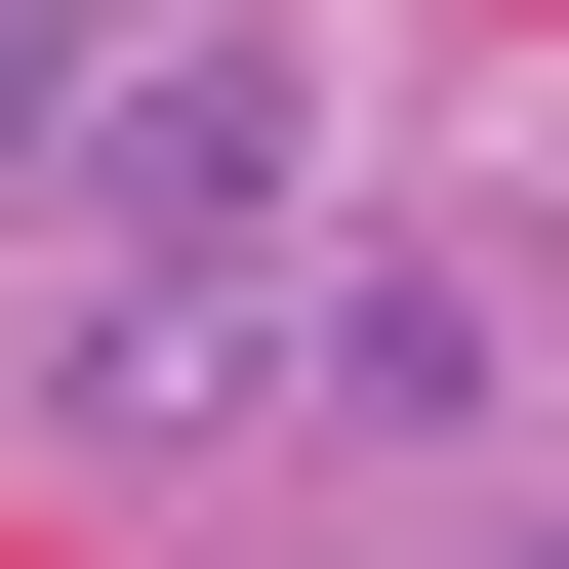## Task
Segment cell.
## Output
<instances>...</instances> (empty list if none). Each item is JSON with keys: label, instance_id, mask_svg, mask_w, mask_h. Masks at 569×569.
<instances>
[{"label": "cell", "instance_id": "obj_1", "mask_svg": "<svg viewBox=\"0 0 569 569\" xmlns=\"http://www.w3.org/2000/svg\"><path fill=\"white\" fill-rule=\"evenodd\" d=\"M41 203H82V367H41V407H82V448H203V407H244L284 203H326V82H284V41H122Z\"/></svg>", "mask_w": 569, "mask_h": 569}, {"label": "cell", "instance_id": "obj_2", "mask_svg": "<svg viewBox=\"0 0 569 569\" xmlns=\"http://www.w3.org/2000/svg\"><path fill=\"white\" fill-rule=\"evenodd\" d=\"M284 407H326V448H488V284H448V244H326Z\"/></svg>", "mask_w": 569, "mask_h": 569}, {"label": "cell", "instance_id": "obj_3", "mask_svg": "<svg viewBox=\"0 0 569 569\" xmlns=\"http://www.w3.org/2000/svg\"><path fill=\"white\" fill-rule=\"evenodd\" d=\"M82 82H122V0H0V203L82 163Z\"/></svg>", "mask_w": 569, "mask_h": 569}, {"label": "cell", "instance_id": "obj_4", "mask_svg": "<svg viewBox=\"0 0 569 569\" xmlns=\"http://www.w3.org/2000/svg\"><path fill=\"white\" fill-rule=\"evenodd\" d=\"M529 569H569V529H529Z\"/></svg>", "mask_w": 569, "mask_h": 569}]
</instances>
